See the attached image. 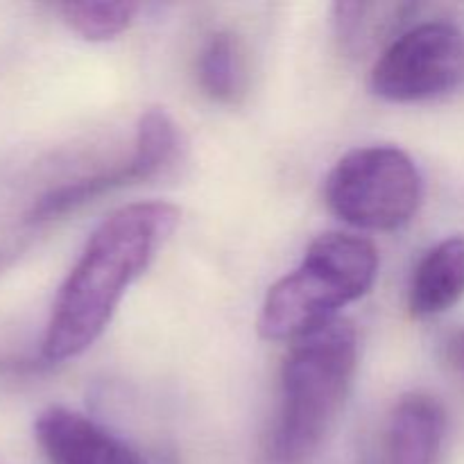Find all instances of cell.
Instances as JSON below:
<instances>
[{
	"label": "cell",
	"mask_w": 464,
	"mask_h": 464,
	"mask_svg": "<svg viewBox=\"0 0 464 464\" xmlns=\"http://www.w3.org/2000/svg\"><path fill=\"white\" fill-rule=\"evenodd\" d=\"M198 80L213 102H238L245 93V68L236 34L220 30L208 36L198 59Z\"/></svg>",
	"instance_id": "obj_11"
},
{
	"label": "cell",
	"mask_w": 464,
	"mask_h": 464,
	"mask_svg": "<svg viewBox=\"0 0 464 464\" xmlns=\"http://www.w3.org/2000/svg\"><path fill=\"white\" fill-rule=\"evenodd\" d=\"M34 440L50 464H145L116 435L63 406L39 412Z\"/></svg>",
	"instance_id": "obj_7"
},
{
	"label": "cell",
	"mask_w": 464,
	"mask_h": 464,
	"mask_svg": "<svg viewBox=\"0 0 464 464\" xmlns=\"http://www.w3.org/2000/svg\"><path fill=\"white\" fill-rule=\"evenodd\" d=\"M63 23L86 41H111L134 23L136 3H63L59 5Z\"/></svg>",
	"instance_id": "obj_12"
},
{
	"label": "cell",
	"mask_w": 464,
	"mask_h": 464,
	"mask_svg": "<svg viewBox=\"0 0 464 464\" xmlns=\"http://www.w3.org/2000/svg\"><path fill=\"white\" fill-rule=\"evenodd\" d=\"M179 216L168 202H136L100 222L53 304L41 343L45 361L77 358L102 335L122 295L148 270Z\"/></svg>",
	"instance_id": "obj_1"
},
{
	"label": "cell",
	"mask_w": 464,
	"mask_h": 464,
	"mask_svg": "<svg viewBox=\"0 0 464 464\" xmlns=\"http://www.w3.org/2000/svg\"><path fill=\"white\" fill-rule=\"evenodd\" d=\"M464 297V238L442 240L430 247L415 267L408 306L415 317L447 313Z\"/></svg>",
	"instance_id": "obj_9"
},
{
	"label": "cell",
	"mask_w": 464,
	"mask_h": 464,
	"mask_svg": "<svg viewBox=\"0 0 464 464\" xmlns=\"http://www.w3.org/2000/svg\"><path fill=\"white\" fill-rule=\"evenodd\" d=\"M324 198L347 225L392 231L408 225L420 211L421 175L403 150L390 145L358 148L329 172Z\"/></svg>",
	"instance_id": "obj_4"
},
{
	"label": "cell",
	"mask_w": 464,
	"mask_h": 464,
	"mask_svg": "<svg viewBox=\"0 0 464 464\" xmlns=\"http://www.w3.org/2000/svg\"><path fill=\"white\" fill-rule=\"evenodd\" d=\"M447 433L442 403L424 392L403 394L385 438V464H438Z\"/></svg>",
	"instance_id": "obj_8"
},
{
	"label": "cell",
	"mask_w": 464,
	"mask_h": 464,
	"mask_svg": "<svg viewBox=\"0 0 464 464\" xmlns=\"http://www.w3.org/2000/svg\"><path fill=\"white\" fill-rule=\"evenodd\" d=\"M417 9L411 3H335V34L349 53H367L376 44L399 32L408 14Z\"/></svg>",
	"instance_id": "obj_10"
},
{
	"label": "cell",
	"mask_w": 464,
	"mask_h": 464,
	"mask_svg": "<svg viewBox=\"0 0 464 464\" xmlns=\"http://www.w3.org/2000/svg\"><path fill=\"white\" fill-rule=\"evenodd\" d=\"M179 148L181 136L175 121L163 109H148L136 127L134 152L122 166L50 188L48 193L32 202L25 213V222L27 225H44V222L57 220V218L84 207L86 202H93L100 195L152 179L177 161Z\"/></svg>",
	"instance_id": "obj_6"
},
{
	"label": "cell",
	"mask_w": 464,
	"mask_h": 464,
	"mask_svg": "<svg viewBox=\"0 0 464 464\" xmlns=\"http://www.w3.org/2000/svg\"><path fill=\"white\" fill-rule=\"evenodd\" d=\"M464 34L444 21H429L390 41L372 68L370 84L390 102L438 98L462 84Z\"/></svg>",
	"instance_id": "obj_5"
},
{
	"label": "cell",
	"mask_w": 464,
	"mask_h": 464,
	"mask_svg": "<svg viewBox=\"0 0 464 464\" xmlns=\"http://www.w3.org/2000/svg\"><path fill=\"white\" fill-rule=\"evenodd\" d=\"M449 361H451V365L456 367L458 374L464 379V331H460L451 340V344H449Z\"/></svg>",
	"instance_id": "obj_13"
},
{
	"label": "cell",
	"mask_w": 464,
	"mask_h": 464,
	"mask_svg": "<svg viewBox=\"0 0 464 464\" xmlns=\"http://www.w3.org/2000/svg\"><path fill=\"white\" fill-rule=\"evenodd\" d=\"M288 344L272 458L276 464H302L343 411L358 367V335L338 317Z\"/></svg>",
	"instance_id": "obj_2"
},
{
	"label": "cell",
	"mask_w": 464,
	"mask_h": 464,
	"mask_svg": "<svg viewBox=\"0 0 464 464\" xmlns=\"http://www.w3.org/2000/svg\"><path fill=\"white\" fill-rule=\"evenodd\" d=\"M379 275V252L362 236H317L302 266L276 281L258 315L263 340L293 343L299 335L338 320L340 308L370 293Z\"/></svg>",
	"instance_id": "obj_3"
}]
</instances>
